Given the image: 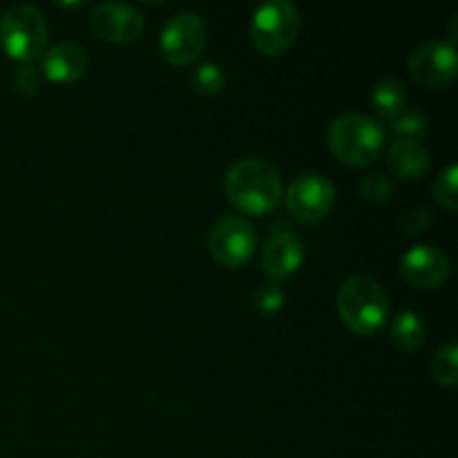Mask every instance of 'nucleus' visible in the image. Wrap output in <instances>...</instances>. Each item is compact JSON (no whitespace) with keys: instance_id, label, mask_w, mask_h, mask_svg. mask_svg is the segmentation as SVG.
Here are the masks:
<instances>
[{"instance_id":"nucleus-20","label":"nucleus","mask_w":458,"mask_h":458,"mask_svg":"<svg viewBox=\"0 0 458 458\" xmlns=\"http://www.w3.org/2000/svg\"><path fill=\"white\" fill-rule=\"evenodd\" d=\"M360 195L371 204H385L394 195V182L383 173H369L360 182Z\"/></svg>"},{"instance_id":"nucleus-11","label":"nucleus","mask_w":458,"mask_h":458,"mask_svg":"<svg viewBox=\"0 0 458 458\" xmlns=\"http://www.w3.org/2000/svg\"><path fill=\"white\" fill-rule=\"evenodd\" d=\"M401 276L414 289H438L450 277V259L432 244H416L401 258Z\"/></svg>"},{"instance_id":"nucleus-7","label":"nucleus","mask_w":458,"mask_h":458,"mask_svg":"<svg viewBox=\"0 0 458 458\" xmlns=\"http://www.w3.org/2000/svg\"><path fill=\"white\" fill-rule=\"evenodd\" d=\"M258 249V231L240 215H224L208 233V250L215 262L226 268H240Z\"/></svg>"},{"instance_id":"nucleus-2","label":"nucleus","mask_w":458,"mask_h":458,"mask_svg":"<svg viewBox=\"0 0 458 458\" xmlns=\"http://www.w3.org/2000/svg\"><path fill=\"white\" fill-rule=\"evenodd\" d=\"M327 143L340 164L362 168L383 155L385 130L367 114H343L331 121Z\"/></svg>"},{"instance_id":"nucleus-22","label":"nucleus","mask_w":458,"mask_h":458,"mask_svg":"<svg viewBox=\"0 0 458 458\" xmlns=\"http://www.w3.org/2000/svg\"><path fill=\"white\" fill-rule=\"evenodd\" d=\"M253 302H255V309H258L259 313L273 316V313H277L282 307H284V302H286L284 289H282L277 282H264V284H259L258 289H255Z\"/></svg>"},{"instance_id":"nucleus-10","label":"nucleus","mask_w":458,"mask_h":458,"mask_svg":"<svg viewBox=\"0 0 458 458\" xmlns=\"http://www.w3.org/2000/svg\"><path fill=\"white\" fill-rule=\"evenodd\" d=\"M89 27L94 36L106 43L125 45L134 43L146 30V18L137 7L128 3H101L89 16Z\"/></svg>"},{"instance_id":"nucleus-18","label":"nucleus","mask_w":458,"mask_h":458,"mask_svg":"<svg viewBox=\"0 0 458 458\" xmlns=\"http://www.w3.org/2000/svg\"><path fill=\"white\" fill-rule=\"evenodd\" d=\"M224 83H226V76L217 63H204V65L195 67L191 74L192 89L204 97H215L224 88Z\"/></svg>"},{"instance_id":"nucleus-4","label":"nucleus","mask_w":458,"mask_h":458,"mask_svg":"<svg viewBox=\"0 0 458 458\" xmlns=\"http://www.w3.org/2000/svg\"><path fill=\"white\" fill-rule=\"evenodd\" d=\"M49 25L34 4H13L0 18V45L18 63H34L45 54Z\"/></svg>"},{"instance_id":"nucleus-1","label":"nucleus","mask_w":458,"mask_h":458,"mask_svg":"<svg viewBox=\"0 0 458 458\" xmlns=\"http://www.w3.org/2000/svg\"><path fill=\"white\" fill-rule=\"evenodd\" d=\"M224 192L240 213L262 217L276 210L284 186H282L280 170L271 161L246 157V159H237L226 170Z\"/></svg>"},{"instance_id":"nucleus-21","label":"nucleus","mask_w":458,"mask_h":458,"mask_svg":"<svg viewBox=\"0 0 458 458\" xmlns=\"http://www.w3.org/2000/svg\"><path fill=\"white\" fill-rule=\"evenodd\" d=\"M429 121L423 112L414 110V107H405L396 119L392 121V130L396 134H401L403 139H414L420 137V134L428 132Z\"/></svg>"},{"instance_id":"nucleus-16","label":"nucleus","mask_w":458,"mask_h":458,"mask_svg":"<svg viewBox=\"0 0 458 458\" xmlns=\"http://www.w3.org/2000/svg\"><path fill=\"white\" fill-rule=\"evenodd\" d=\"M389 335H392V343L396 344L401 352H416V349L425 343L428 329H425L423 318L416 316L414 311H403L398 313L396 320L392 322Z\"/></svg>"},{"instance_id":"nucleus-24","label":"nucleus","mask_w":458,"mask_h":458,"mask_svg":"<svg viewBox=\"0 0 458 458\" xmlns=\"http://www.w3.org/2000/svg\"><path fill=\"white\" fill-rule=\"evenodd\" d=\"M429 224H432V215L425 208L410 210V213L401 219V228L405 235H419V233H423Z\"/></svg>"},{"instance_id":"nucleus-12","label":"nucleus","mask_w":458,"mask_h":458,"mask_svg":"<svg viewBox=\"0 0 458 458\" xmlns=\"http://www.w3.org/2000/svg\"><path fill=\"white\" fill-rule=\"evenodd\" d=\"M304 262V244L291 233H276L262 246V264L264 276L271 282L280 284L282 280H289L291 276L298 273V268Z\"/></svg>"},{"instance_id":"nucleus-3","label":"nucleus","mask_w":458,"mask_h":458,"mask_svg":"<svg viewBox=\"0 0 458 458\" xmlns=\"http://www.w3.org/2000/svg\"><path fill=\"white\" fill-rule=\"evenodd\" d=\"M338 313L358 335H374L387 325L389 298L383 286L367 276H353L338 291Z\"/></svg>"},{"instance_id":"nucleus-15","label":"nucleus","mask_w":458,"mask_h":458,"mask_svg":"<svg viewBox=\"0 0 458 458\" xmlns=\"http://www.w3.org/2000/svg\"><path fill=\"white\" fill-rule=\"evenodd\" d=\"M371 106L383 121L392 123L398 114L407 107L405 88L396 79H383L371 89Z\"/></svg>"},{"instance_id":"nucleus-19","label":"nucleus","mask_w":458,"mask_h":458,"mask_svg":"<svg viewBox=\"0 0 458 458\" xmlns=\"http://www.w3.org/2000/svg\"><path fill=\"white\" fill-rule=\"evenodd\" d=\"M434 199L438 206L454 213L458 208V168L456 164H450L434 183Z\"/></svg>"},{"instance_id":"nucleus-23","label":"nucleus","mask_w":458,"mask_h":458,"mask_svg":"<svg viewBox=\"0 0 458 458\" xmlns=\"http://www.w3.org/2000/svg\"><path fill=\"white\" fill-rule=\"evenodd\" d=\"M12 83L18 94L22 97H34L40 88V72L36 70L34 63H21L12 74Z\"/></svg>"},{"instance_id":"nucleus-14","label":"nucleus","mask_w":458,"mask_h":458,"mask_svg":"<svg viewBox=\"0 0 458 458\" xmlns=\"http://www.w3.org/2000/svg\"><path fill=\"white\" fill-rule=\"evenodd\" d=\"M387 165L398 179L416 182L429 173L432 159H429L428 148L416 139H398L387 150Z\"/></svg>"},{"instance_id":"nucleus-17","label":"nucleus","mask_w":458,"mask_h":458,"mask_svg":"<svg viewBox=\"0 0 458 458\" xmlns=\"http://www.w3.org/2000/svg\"><path fill=\"white\" fill-rule=\"evenodd\" d=\"M432 376L443 387H454L458 380V347L456 343H447L445 347L434 353Z\"/></svg>"},{"instance_id":"nucleus-5","label":"nucleus","mask_w":458,"mask_h":458,"mask_svg":"<svg viewBox=\"0 0 458 458\" xmlns=\"http://www.w3.org/2000/svg\"><path fill=\"white\" fill-rule=\"evenodd\" d=\"M302 21L289 0H271L255 9L250 18V43L264 56H280L298 40Z\"/></svg>"},{"instance_id":"nucleus-8","label":"nucleus","mask_w":458,"mask_h":458,"mask_svg":"<svg viewBox=\"0 0 458 458\" xmlns=\"http://www.w3.org/2000/svg\"><path fill=\"white\" fill-rule=\"evenodd\" d=\"M335 204V188L325 174H300L286 191V208L304 224L322 222Z\"/></svg>"},{"instance_id":"nucleus-13","label":"nucleus","mask_w":458,"mask_h":458,"mask_svg":"<svg viewBox=\"0 0 458 458\" xmlns=\"http://www.w3.org/2000/svg\"><path fill=\"white\" fill-rule=\"evenodd\" d=\"M88 65V52L76 43H58L43 54V76L52 83H74Z\"/></svg>"},{"instance_id":"nucleus-6","label":"nucleus","mask_w":458,"mask_h":458,"mask_svg":"<svg viewBox=\"0 0 458 458\" xmlns=\"http://www.w3.org/2000/svg\"><path fill=\"white\" fill-rule=\"evenodd\" d=\"M208 30L199 13L179 12L168 18L159 36V49L165 61L174 67L191 65L204 54Z\"/></svg>"},{"instance_id":"nucleus-9","label":"nucleus","mask_w":458,"mask_h":458,"mask_svg":"<svg viewBox=\"0 0 458 458\" xmlns=\"http://www.w3.org/2000/svg\"><path fill=\"white\" fill-rule=\"evenodd\" d=\"M458 56L454 43L447 40H429L411 52L410 74L425 88L441 89L454 83Z\"/></svg>"}]
</instances>
